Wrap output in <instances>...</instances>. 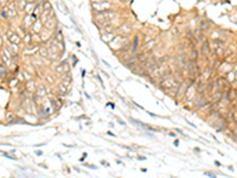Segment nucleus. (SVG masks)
Listing matches in <instances>:
<instances>
[{
	"label": "nucleus",
	"instance_id": "obj_1",
	"mask_svg": "<svg viewBox=\"0 0 237 178\" xmlns=\"http://www.w3.org/2000/svg\"><path fill=\"white\" fill-rule=\"evenodd\" d=\"M113 4L109 0H102V1H91V8L94 12H103L113 8Z\"/></svg>",
	"mask_w": 237,
	"mask_h": 178
},
{
	"label": "nucleus",
	"instance_id": "obj_2",
	"mask_svg": "<svg viewBox=\"0 0 237 178\" xmlns=\"http://www.w3.org/2000/svg\"><path fill=\"white\" fill-rule=\"evenodd\" d=\"M196 92H197V89L195 88L193 84L188 86L187 89H186V92H185V94H184V96H183V101H184V102H190V101H192V100L195 99V96H196Z\"/></svg>",
	"mask_w": 237,
	"mask_h": 178
},
{
	"label": "nucleus",
	"instance_id": "obj_3",
	"mask_svg": "<svg viewBox=\"0 0 237 178\" xmlns=\"http://www.w3.org/2000/svg\"><path fill=\"white\" fill-rule=\"evenodd\" d=\"M58 27V22L56 16H51L45 23H44V29L50 30V31H55V30Z\"/></svg>",
	"mask_w": 237,
	"mask_h": 178
},
{
	"label": "nucleus",
	"instance_id": "obj_4",
	"mask_svg": "<svg viewBox=\"0 0 237 178\" xmlns=\"http://www.w3.org/2000/svg\"><path fill=\"white\" fill-rule=\"evenodd\" d=\"M130 31H132V26L129 24H122L119 27H116V30H115V32H117L121 36H128V33Z\"/></svg>",
	"mask_w": 237,
	"mask_h": 178
},
{
	"label": "nucleus",
	"instance_id": "obj_5",
	"mask_svg": "<svg viewBox=\"0 0 237 178\" xmlns=\"http://www.w3.org/2000/svg\"><path fill=\"white\" fill-rule=\"evenodd\" d=\"M139 47H140V38H139V36H138V35H135V36H134V38H133V42H132L130 55H137Z\"/></svg>",
	"mask_w": 237,
	"mask_h": 178
},
{
	"label": "nucleus",
	"instance_id": "obj_6",
	"mask_svg": "<svg viewBox=\"0 0 237 178\" xmlns=\"http://www.w3.org/2000/svg\"><path fill=\"white\" fill-rule=\"evenodd\" d=\"M116 36V32L113 31V32H107V31H102L101 33V39L105 42V43H109L114 37Z\"/></svg>",
	"mask_w": 237,
	"mask_h": 178
},
{
	"label": "nucleus",
	"instance_id": "obj_7",
	"mask_svg": "<svg viewBox=\"0 0 237 178\" xmlns=\"http://www.w3.org/2000/svg\"><path fill=\"white\" fill-rule=\"evenodd\" d=\"M155 40L153 39V40H150V42H147V43H145V45H143V52H151L152 51V49L154 48V45H155Z\"/></svg>",
	"mask_w": 237,
	"mask_h": 178
},
{
	"label": "nucleus",
	"instance_id": "obj_8",
	"mask_svg": "<svg viewBox=\"0 0 237 178\" xmlns=\"http://www.w3.org/2000/svg\"><path fill=\"white\" fill-rule=\"evenodd\" d=\"M52 6H51V3L49 1V0H44V3L42 5V10H51Z\"/></svg>",
	"mask_w": 237,
	"mask_h": 178
},
{
	"label": "nucleus",
	"instance_id": "obj_9",
	"mask_svg": "<svg viewBox=\"0 0 237 178\" xmlns=\"http://www.w3.org/2000/svg\"><path fill=\"white\" fill-rule=\"evenodd\" d=\"M55 71H56V74H57V75H63V74H65V72H64V69H63V65H62V64H58V65L56 67Z\"/></svg>",
	"mask_w": 237,
	"mask_h": 178
},
{
	"label": "nucleus",
	"instance_id": "obj_10",
	"mask_svg": "<svg viewBox=\"0 0 237 178\" xmlns=\"http://www.w3.org/2000/svg\"><path fill=\"white\" fill-rule=\"evenodd\" d=\"M62 65H63L64 72H65V74H69V70H70V65H69V63H68V62H63Z\"/></svg>",
	"mask_w": 237,
	"mask_h": 178
},
{
	"label": "nucleus",
	"instance_id": "obj_11",
	"mask_svg": "<svg viewBox=\"0 0 237 178\" xmlns=\"http://www.w3.org/2000/svg\"><path fill=\"white\" fill-rule=\"evenodd\" d=\"M5 74H6V69L0 65V75H5Z\"/></svg>",
	"mask_w": 237,
	"mask_h": 178
},
{
	"label": "nucleus",
	"instance_id": "obj_12",
	"mask_svg": "<svg viewBox=\"0 0 237 178\" xmlns=\"http://www.w3.org/2000/svg\"><path fill=\"white\" fill-rule=\"evenodd\" d=\"M120 1H121L122 4H129V3H130V0H120Z\"/></svg>",
	"mask_w": 237,
	"mask_h": 178
},
{
	"label": "nucleus",
	"instance_id": "obj_13",
	"mask_svg": "<svg viewBox=\"0 0 237 178\" xmlns=\"http://www.w3.org/2000/svg\"><path fill=\"white\" fill-rule=\"evenodd\" d=\"M107 106H110L112 108H114V107H115V106L113 105V103H110V102H108V103H107Z\"/></svg>",
	"mask_w": 237,
	"mask_h": 178
},
{
	"label": "nucleus",
	"instance_id": "obj_14",
	"mask_svg": "<svg viewBox=\"0 0 237 178\" xmlns=\"http://www.w3.org/2000/svg\"><path fill=\"white\" fill-rule=\"evenodd\" d=\"M174 145L178 146V145H179V141H178V140H174Z\"/></svg>",
	"mask_w": 237,
	"mask_h": 178
},
{
	"label": "nucleus",
	"instance_id": "obj_15",
	"mask_svg": "<svg viewBox=\"0 0 237 178\" xmlns=\"http://www.w3.org/2000/svg\"><path fill=\"white\" fill-rule=\"evenodd\" d=\"M177 132H178V133H179V134H184V133H183V132H182L180 129H177Z\"/></svg>",
	"mask_w": 237,
	"mask_h": 178
}]
</instances>
